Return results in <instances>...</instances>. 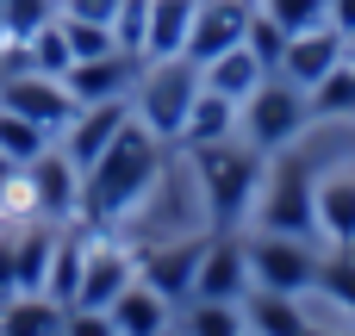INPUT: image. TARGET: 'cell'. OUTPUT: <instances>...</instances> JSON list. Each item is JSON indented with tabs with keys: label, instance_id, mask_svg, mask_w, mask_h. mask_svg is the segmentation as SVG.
Returning <instances> with one entry per match:
<instances>
[{
	"label": "cell",
	"instance_id": "1",
	"mask_svg": "<svg viewBox=\"0 0 355 336\" xmlns=\"http://www.w3.org/2000/svg\"><path fill=\"white\" fill-rule=\"evenodd\" d=\"M156 187H162V137L150 125H137V112H131L125 131L81 175V212H75V224L87 237H112V224H125Z\"/></svg>",
	"mask_w": 355,
	"mask_h": 336
},
{
	"label": "cell",
	"instance_id": "2",
	"mask_svg": "<svg viewBox=\"0 0 355 336\" xmlns=\"http://www.w3.org/2000/svg\"><path fill=\"white\" fill-rule=\"evenodd\" d=\"M187 156H193V181H200V200H206L212 231H237V224L256 212V193H262V175H268V156H262L250 137L200 143V150H187Z\"/></svg>",
	"mask_w": 355,
	"mask_h": 336
},
{
	"label": "cell",
	"instance_id": "3",
	"mask_svg": "<svg viewBox=\"0 0 355 336\" xmlns=\"http://www.w3.org/2000/svg\"><path fill=\"white\" fill-rule=\"evenodd\" d=\"M256 231H281V237H300V243H318V181L312 168L281 150L262 175V193H256Z\"/></svg>",
	"mask_w": 355,
	"mask_h": 336
},
{
	"label": "cell",
	"instance_id": "4",
	"mask_svg": "<svg viewBox=\"0 0 355 336\" xmlns=\"http://www.w3.org/2000/svg\"><path fill=\"white\" fill-rule=\"evenodd\" d=\"M193 94H200V62L162 56V62H144V75H137V87H131V112H137V125H150L162 143H181V125H187Z\"/></svg>",
	"mask_w": 355,
	"mask_h": 336
},
{
	"label": "cell",
	"instance_id": "5",
	"mask_svg": "<svg viewBox=\"0 0 355 336\" xmlns=\"http://www.w3.org/2000/svg\"><path fill=\"white\" fill-rule=\"evenodd\" d=\"M312 125V106H306V87H293L287 75H268L243 106H237V137H250L262 156H281L300 143V131Z\"/></svg>",
	"mask_w": 355,
	"mask_h": 336
},
{
	"label": "cell",
	"instance_id": "6",
	"mask_svg": "<svg viewBox=\"0 0 355 336\" xmlns=\"http://www.w3.org/2000/svg\"><path fill=\"white\" fill-rule=\"evenodd\" d=\"M250 256V287H268V293H293L306 299L318 287V249L300 243V237H281V231H256L243 243Z\"/></svg>",
	"mask_w": 355,
	"mask_h": 336
},
{
	"label": "cell",
	"instance_id": "7",
	"mask_svg": "<svg viewBox=\"0 0 355 336\" xmlns=\"http://www.w3.org/2000/svg\"><path fill=\"white\" fill-rule=\"evenodd\" d=\"M0 106L25 112V118H31V125H44L50 137H62V131H69V118L81 112V106H75V94H69V81H62V75H37V69H12V75L0 81Z\"/></svg>",
	"mask_w": 355,
	"mask_h": 336
},
{
	"label": "cell",
	"instance_id": "8",
	"mask_svg": "<svg viewBox=\"0 0 355 336\" xmlns=\"http://www.w3.org/2000/svg\"><path fill=\"white\" fill-rule=\"evenodd\" d=\"M19 175H25V187H31V212H37V218L75 224V212H81V168L62 156V143H50L44 156H31Z\"/></svg>",
	"mask_w": 355,
	"mask_h": 336
},
{
	"label": "cell",
	"instance_id": "9",
	"mask_svg": "<svg viewBox=\"0 0 355 336\" xmlns=\"http://www.w3.org/2000/svg\"><path fill=\"white\" fill-rule=\"evenodd\" d=\"M137 75H144V56H131V50H106V56H87V62H69V69H62V81H69V94H75V106L131 100Z\"/></svg>",
	"mask_w": 355,
	"mask_h": 336
},
{
	"label": "cell",
	"instance_id": "10",
	"mask_svg": "<svg viewBox=\"0 0 355 336\" xmlns=\"http://www.w3.org/2000/svg\"><path fill=\"white\" fill-rule=\"evenodd\" d=\"M212 237V231H206ZM206 237H181V243H156L137 256V281L156 287L168 306H187L193 299V274H200V256H206Z\"/></svg>",
	"mask_w": 355,
	"mask_h": 336
},
{
	"label": "cell",
	"instance_id": "11",
	"mask_svg": "<svg viewBox=\"0 0 355 336\" xmlns=\"http://www.w3.org/2000/svg\"><path fill=\"white\" fill-rule=\"evenodd\" d=\"M250 12H256V0H200L193 6V31H187V62H212V56H225V50H237L243 44V31H250Z\"/></svg>",
	"mask_w": 355,
	"mask_h": 336
},
{
	"label": "cell",
	"instance_id": "12",
	"mask_svg": "<svg viewBox=\"0 0 355 336\" xmlns=\"http://www.w3.org/2000/svg\"><path fill=\"white\" fill-rule=\"evenodd\" d=\"M243 293H250V256H243L237 231H212L206 237V256H200V274H193V299L243 306Z\"/></svg>",
	"mask_w": 355,
	"mask_h": 336
},
{
	"label": "cell",
	"instance_id": "13",
	"mask_svg": "<svg viewBox=\"0 0 355 336\" xmlns=\"http://www.w3.org/2000/svg\"><path fill=\"white\" fill-rule=\"evenodd\" d=\"M131 281H137V256H131V249H119L112 237H94V243H87V268H81V293H75V306L106 312Z\"/></svg>",
	"mask_w": 355,
	"mask_h": 336
},
{
	"label": "cell",
	"instance_id": "14",
	"mask_svg": "<svg viewBox=\"0 0 355 336\" xmlns=\"http://www.w3.org/2000/svg\"><path fill=\"white\" fill-rule=\"evenodd\" d=\"M125 118H131V100H106V106H81V112L69 118V131H62L56 143H62V156H69V162H75V168L87 175V168L100 162V150H106V143H112V137L125 131Z\"/></svg>",
	"mask_w": 355,
	"mask_h": 336
},
{
	"label": "cell",
	"instance_id": "15",
	"mask_svg": "<svg viewBox=\"0 0 355 336\" xmlns=\"http://www.w3.org/2000/svg\"><path fill=\"white\" fill-rule=\"evenodd\" d=\"M337 62H343V31L312 25V31H293V37H287V56H281V69H275V75H287L293 87H306V94H312Z\"/></svg>",
	"mask_w": 355,
	"mask_h": 336
},
{
	"label": "cell",
	"instance_id": "16",
	"mask_svg": "<svg viewBox=\"0 0 355 336\" xmlns=\"http://www.w3.org/2000/svg\"><path fill=\"white\" fill-rule=\"evenodd\" d=\"M106 318H112L119 336H168L175 330V306H168L156 287H144V281H131V287L106 306Z\"/></svg>",
	"mask_w": 355,
	"mask_h": 336
},
{
	"label": "cell",
	"instance_id": "17",
	"mask_svg": "<svg viewBox=\"0 0 355 336\" xmlns=\"http://www.w3.org/2000/svg\"><path fill=\"white\" fill-rule=\"evenodd\" d=\"M243 324H250V336H306L312 330V318L300 312V299L293 293H268V287L243 293Z\"/></svg>",
	"mask_w": 355,
	"mask_h": 336
},
{
	"label": "cell",
	"instance_id": "18",
	"mask_svg": "<svg viewBox=\"0 0 355 336\" xmlns=\"http://www.w3.org/2000/svg\"><path fill=\"white\" fill-rule=\"evenodd\" d=\"M225 137H237V100L212 94V87L200 81V94H193V106H187V125H181V150L225 143Z\"/></svg>",
	"mask_w": 355,
	"mask_h": 336
},
{
	"label": "cell",
	"instance_id": "19",
	"mask_svg": "<svg viewBox=\"0 0 355 336\" xmlns=\"http://www.w3.org/2000/svg\"><path fill=\"white\" fill-rule=\"evenodd\" d=\"M193 6H200V0H150V25H144V62H162V56H181V50H187Z\"/></svg>",
	"mask_w": 355,
	"mask_h": 336
},
{
	"label": "cell",
	"instance_id": "20",
	"mask_svg": "<svg viewBox=\"0 0 355 336\" xmlns=\"http://www.w3.org/2000/svg\"><path fill=\"white\" fill-rule=\"evenodd\" d=\"M200 81H206L212 94H225V100H237V106H243V100H250V94H256V87L268 81V69H262V62L250 56V44H237V50L212 56V62L200 69Z\"/></svg>",
	"mask_w": 355,
	"mask_h": 336
},
{
	"label": "cell",
	"instance_id": "21",
	"mask_svg": "<svg viewBox=\"0 0 355 336\" xmlns=\"http://www.w3.org/2000/svg\"><path fill=\"white\" fill-rule=\"evenodd\" d=\"M56 324H62V306L44 293H12L0 306V336H50Z\"/></svg>",
	"mask_w": 355,
	"mask_h": 336
},
{
	"label": "cell",
	"instance_id": "22",
	"mask_svg": "<svg viewBox=\"0 0 355 336\" xmlns=\"http://www.w3.org/2000/svg\"><path fill=\"white\" fill-rule=\"evenodd\" d=\"M318 231H324L331 243H349L355 237V175L318 181Z\"/></svg>",
	"mask_w": 355,
	"mask_h": 336
},
{
	"label": "cell",
	"instance_id": "23",
	"mask_svg": "<svg viewBox=\"0 0 355 336\" xmlns=\"http://www.w3.org/2000/svg\"><path fill=\"white\" fill-rule=\"evenodd\" d=\"M181 336H250V324H243V306H225V299H187Z\"/></svg>",
	"mask_w": 355,
	"mask_h": 336
},
{
	"label": "cell",
	"instance_id": "24",
	"mask_svg": "<svg viewBox=\"0 0 355 336\" xmlns=\"http://www.w3.org/2000/svg\"><path fill=\"white\" fill-rule=\"evenodd\" d=\"M306 106H312V118H355V62L349 56L306 94Z\"/></svg>",
	"mask_w": 355,
	"mask_h": 336
},
{
	"label": "cell",
	"instance_id": "25",
	"mask_svg": "<svg viewBox=\"0 0 355 336\" xmlns=\"http://www.w3.org/2000/svg\"><path fill=\"white\" fill-rule=\"evenodd\" d=\"M50 143H56V137H50L44 125H31L25 112H12V106H0V156H12V162L25 168V162H31V156H44Z\"/></svg>",
	"mask_w": 355,
	"mask_h": 336
},
{
	"label": "cell",
	"instance_id": "26",
	"mask_svg": "<svg viewBox=\"0 0 355 336\" xmlns=\"http://www.w3.org/2000/svg\"><path fill=\"white\" fill-rule=\"evenodd\" d=\"M287 37H293V31H287V25H275V19H268L262 6L250 12V31H243V44H250V56H256V62H262L268 75L281 69V56H287Z\"/></svg>",
	"mask_w": 355,
	"mask_h": 336
},
{
	"label": "cell",
	"instance_id": "27",
	"mask_svg": "<svg viewBox=\"0 0 355 336\" xmlns=\"http://www.w3.org/2000/svg\"><path fill=\"white\" fill-rule=\"evenodd\" d=\"M56 19H62V37H69V56H75V62H87V56H106V50H119L112 25H94V19H69V12H56Z\"/></svg>",
	"mask_w": 355,
	"mask_h": 336
},
{
	"label": "cell",
	"instance_id": "28",
	"mask_svg": "<svg viewBox=\"0 0 355 336\" xmlns=\"http://www.w3.org/2000/svg\"><path fill=\"white\" fill-rule=\"evenodd\" d=\"M50 19H56V0H6V6H0V25H6V37H12V44L37 37Z\"/></svg>",
	"mask_w": 355,
	"mask_h": 336
},
{
	"label": "cell",
	"instance_id": "29",
	"mask_svg": "<svg viewBox=\"0 0 355 336\" xmlns=\"http://www.w3.org/2000/svg\"><path fill=\"white\" fill-rule=\"evenodd\" d=\"M312 293H324V299H337L343 312H355V262L349 256H318V287Z\"/></svg>",
	"mask_w": 355,
	"mask_h": 336
},
{
	"label": "cell",
	"instance_id": "30",
	"mask_svg": "<svg viewBox=\"0 0 355 336\" xmlns=\"http://www.w3.org/2000/svg\"><path fill=\"white\" fill-rule=\"evenodd\" d=\"M275 25H287V31H312V25H324V12H331V0H256Z\"/></svg>",
	"mask_w": 355,
	"mask_h": 336
},
{
	"label": "cell",
	"instance_id": "31",
	"mask_svg": "<svg viewBox=\"0 0 355 336\" xmlns=\"http://www.w3.org/2000/svg\"><path fill=\"white\" fill-rule=\"evenodd\" d=\"M144 25H150V0H119V12H112V37H119V50L144 56Z\"/></svg>",
	"mask_w": 355,
	"mask_h": 336
},
{
	"label": "cell",
	"instance_id": "32",
	"mask_svg": "<svg viewBox=\"0 0 355 336\" xmlns=\"http://www.w3.org/2000/svg\"><path fill=\"white\" fill-rule=\"evenodd\" d=\"M62 336H119L106 312H87V306H69L62 312Z\"/></svg>",
	"mask_w": 355,
	"mask_h": 336
},
{
	"label": "cell",
	"instance_id": "33",
	"mask_svg": "<svg viewBox=\"0 0 355 336\" xmlns=\"http://www.w3.org/2000/svg\"><path fill=\"white\" fill-rule=\"evenodd\" d=\"M56 12H69V19H94V25H112L119 0H56Z\"/></svg>",
	"mask_w": 355,
	"mask_h": 336
},
{
	"label": "cell",
	"instance_id": "34",
	"mask_svg": "<svg viewBox=\"0 0 355 336\" xmlns=\"http://www.w3.org/2000/svg\"><path fill=\"white\" fill-rule=\"evenodd\" d=\"M19 293V268H12V224H0V306Z\"/></svg>",
	"mask_w": 355,
	"mask_h": 336
},
{
	"label": "cell",
	"instance_id": "35",
	"mask_svg": "<svg viewBox=\"0 0 355 336\" xmlns=\"http://www.w3.org/2000/svg\"><path fill=\"white\" fill-rule=\"evenodd\" d=\"M324 25H331V31H355V0H331Z\"/></svg>",
	"mask_w": 355,
	"mask_h": 336
},
{
	"label": "cell",
	"instance_id": "36",
	"mask_svg": "<svg viewBox=\"0 0 355 336\" xmlns=\"http://www.w3.org/2000/svg\"><path fill=\"white\" fill-rule=\"evenodd\" d=\"M12 181H19V162H12V156H0V200L12 193Z\"/></svg>",
	"mask_w": 355,
	"mask_h": 336
},
{
	"label": "cell",
	"instance_id": "37",
	"mask_svg": "<svg viewBox=\"0 0 355 336\" xmlns=\"http://www.w3.org/2000/svg\"><path fill=\"white\" fill-rule=\"evenodd\" d=\"M6 50H12V37H6V25H0V56H6Z\"/></svg>",
	"mask_w": 355,
	"mask_h": 336
},
{
	"label": "cell",
	"instance_id": "38",
	"mask_svg": "<svg viewBox=\"0 0 355 336\" xmlns=\"http://www.w3.org/2000/svg\"><path fill=\"white\" fill-rule=\"evenodd\" d=\"M306 336H331V330H306Z\"/></svg>",
	"mask_w": 355,
	"mask_h": 336
},
{
	"label": "cell",
	"instance_id": "39",
	"mask_svg": "<svg viewBox=\"0 0 355 336\" xmlns=\"http://www.w3.org/2000/svg\"><path fill=\"white\" fill-rule=\"evenodd\" d=\"M50 336H62V324H56V330H50Z\"/></svg>",
	"mask_w": 355,
	"mask_h": 336
},
{
	"label": "cell",
	"instance_id": "40",
	"mask_svg": "<svg viewBox=\"0 0 355 336\" xmlns=\"http://www.w3.org/2000/svg\"><path fill=\"white\" fill-rule=\"evenodd\" d=\"M0 81H6V69H0Z\"/></svg>",
	"mask_w": 355,
	"mask_h": 336
},
{
	"label": "cell",
	"instance_id": "41",
	"mask_svg": "<svg viewBox=\"0 0 355 336\" xmlns=\"http://www.w3.org/2000/svg\"><path fill=\"white\" fill-rule=\"evenodd\" d=\"M0 6H6V0H0Z\"/></svg>",
	"mask_w": 355,
	"mask_h": 336
}]
</instances>
